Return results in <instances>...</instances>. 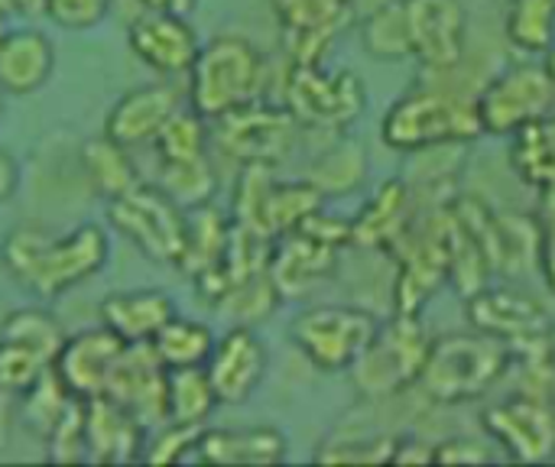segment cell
<instances>
[{"mask_svg": "<svg viewBox=\"0 0 555 467\" xmlns=\"http://www.w3.org/2000/svg\"><path fill=\"white\" fill-rule=\"evenodd\" d=\"M111 237L101 224H78L52 237L42 224H16L0 241V267L16 289L59 299L107 267Z\"/></svg>", "mask_w": 555, "mask_h": 467, "instance_id": "1", "label": "cell"}, {"mask_svg": "<svg viewBox=\"0 0 555 467\" xmlns=\"http://www.w3.org/2000/svg\"><path fill=\"white\" fill-rule=\"evenodd\" d=\"M478 91L455 88L442 81L439 75H429L413 85L406 94H400L384 120H380V140L393 153L413 156L423 150H442V146H468L478 137H485L478 107Z\"/></svg>", "mask_w": 555, "mask_h": 467, "instance_id": "2", "label": "cell"}, {"mask_svg": "<svg viewBox=\"0 0 555 467\" xmlns=\"http://www.w3.org/2000/svg\"><path fill=\"white\" fill-rule=\"evenodd\" d=\"M511 371L514 348L472 328L429 341L416 390L436 406H465L491 393Z\"/></svg>", "mask_w": 555, "mask_h": 467, "instance_id": "3", "label": "cell"}, {"mask_svg": "<svg viewBox=\"0 0 555 467\" xmlns=\"http://www.w3.org/2000/svg\"><path fill=\"white\" fill-rule=\"evenodd\" d=\"M185 75L189 107L205 120H218L237 107L263 101V91L270 85L263 52L241 33H221L202 42Z\"/></svg>", "mask_w": 555, "mask_h": 467, "instance_id": "4", "label": "cell"}, {"mask_svg": "<svg viewBox=\"0 0 555 467\" xmlns=\"http://www.w3.org/2000/svg\"><path fill=\"white\" fill-rule=\"evenodd\" d=\"M429 354V335L420 315L393 312L390 322L377 325L371 345L348 367L351 387L367 403H387L416 390L423 361Z\"/></svg>", "mask_w": 555, "mask_h": 467, "instance_id": "5", "label": "cell"}, {"mask_svg": "<svg viewBox=\"0 0 555 467\" xmlns=\"http://www.w3.org/2000/svg\"><path fill=\"white\" fill-rule=\"evenodd\" d=\"M283 107L302 130L348 133L367 111V88L351 68H325V62L289 65L283 78Z\"/></svg>", "mask_w": 555, "mask_h": 467, "instance_id": "6", "label": "cell"}, {"mask_svg": "<svg viewBox=\"0 0 555 467\" xmlns=\"http://www.w3.org/2000/svg\"><path fill=\"white\" fill-rule=\"evenodd\" d=\"M322 202L325 198L306 179L283 182L276 179V166L247 163L234 182L231 218L273 241L286 231H296L312 211L322 208Z\"/></svg>", "mask_w": 555, "mask_h": 467, "instance_id": "7", "label": "cell"}, {"mask_svg": "<svg viewBox=\"0 0 555 467\" xmlns=\"http://www.w3.org/2000/svg\"><path fill=\"white\" fill-rule=\"evenodd\" d=\"M377 325V315L361 306H312L289 322V341L315 371L348 374Z\"/></svg>", "mask_w": 555, "mask_h": 467, "instance_id": "8", "label": "cell"}, {"mask_svg": "<svg viewBox=\"0 0 555 467\" xmlns=\"http://www.w3.org/2000/svg\"><path fill=\"white\" fill-rule=\"evenodd\" d=\"M107 224L127 237L150 263L179 267L185 244V211L153 182L107 202Z\"/></svg>", "mask_w": 555, "mask_h": 467, "instance_id": "9", "label": "cell"}, {"mask_svg": "<svg viewBox=\"0 0 555 467\" xmlns=\"http://www.w3.org/2000/svg\"><path fill=\"white\" fill-rule=\"evenodd\" d=\"M478 120L488 137H514L555 111V88L543 65L517 62L491 75L475 94Z\"/></svg>", "mask_w": 555, "mask_h": 467, "instance_id": "10", "label": "cell"}, {"mask_svg": "<svg viewBox=\"0 0 555 467\" xmlns=\"http://www.w3.org/2000/svg\"><path fill=\"white\" fill-rule=\"evenodd\" d=\"M211 127V143H218L221 153L231 159L237 156L241 166L247 163H263V166H280L299 137V124L283 104L270 101H254L247 107H237L218 120H208Z\"/></svg>", "mask_w": 555, "mask_h": 467, "instance_id": "11", "label": "cell"}, {"mask_svg": "<svg viewBox=\"0 0 555 467\" xmlns=\"http://www.w3.org/2000/svg\"><path fill=\"white\" fill-rule=\"evenodd\" d=\"M481 429L507 462L546 465L555 462V406L533 397L514 393L481 413Z\"/></svg>", "mask_w": 555, "mask_h": 467, "instance_id": "12", "label": "cell"}, {"mask_svg": "<svg viewBox=\"0 0 555 467\" xmlns=\"http://www.w3.org/2000/svg\"><path fill=\"white\" fill-rule=\"evenodd\" d=\"M289 65H319L335 39L358 23L351 0H273Z\"/></svg>", "mask_w": 555, "mask_h": 467, "instance_id": "13", "label": "cell"}, {"mask_svg": "<svg viewBox=\"0 0 555 467\" xmlns=\"http://www.w3.org/2000/svg\"><path fill=\"white\" fill-rule=\"evenodd\" d=\"M465 312H468V325L475 332H485L504 345H511L514 351L533 345L537 338H543L553 328V315L546 312V306L520 289L511 286H481L472 296H465Z\"/></svg>", "mask_w": 555, "mask_h": 467, "instance_id": "14", "label": "cell"}, {"mask_svg": "<svg viewBox=\"0 0 555 467\" xmlns=\"http://www.w3.org/2000/svg\"><path fill=\"white\" fill-rule=\"evenodd\" d=\"M341 250L345 247L312 234L309 228L286 231V234L273 237V244H270L267 276L280 289L283 302L306 299L312 289H319L325 280L335 276Z\"/></svg>", "mask_w": 555, "mask_h": 467, "instance_id": "15", "label": "cell"}, {"mask_svg": "<svg viewBox=\"0 0 555 467\" xmlns=\"http://www.w3.org/2000/svg\"><path fill=\"white\" fill-rule=\"evenodd\" d=\"M413 59L423 72L459 68L468 52V16L459 0H403Z\"/></svg>", "mask_w": 555, "mask_h": 467, "instance_id": "16", "label": "cell"}, {"mask_svg": "<svg viewBox=\"0 0 555 467\" xmlns=\"http://www.w3.org/2000/svg\"><path fill=\"white\" fill-rule=\"evenodd\" d=\"M205 371L215 387L218 406H244L260 390V384L270 371V351L254 328L231 325L215 341V351H211Z\"/></svg>", "mask_w": 555, "mask_h": 467, "instance_id": "17", "label": "cell"}, {"mask_svg": "<svg viewBox=\"0 0 555 467\" xmlns=\"http://www.w3.org/2000/svg\"><path fill=\"white\" fill-rule=\"evenodd\" d=\"M104 397L124 406L146 429L166 423V367L150 341L124 348Z\"/></svg>", "mask_w": 555, "mask_h": 467, "instance_id": "18", "label": "cell"}, {"mask_svg": "<svg viewBox=\"0 0 555 467\" xmlns=\"http://www.w3.org/2000/svg\"><path fill=\"white\" fill-rule=\"evenodd\" d=\"M127 46L130 52L153 68L156 75H185L202 49V39L189 16H172V13H150L143 10L130 26H127Z\"/></svg>", "mask_w": 555, "mask_h": 467, "instance_id": "19", "label": "cell"}, {"mask_svg": "<svg viewBox=\"0 0 555 467\" xmlns=\"http://www.w3.org/2000/svg\"><path fill=\"white\" fill-rule=\"evenodd\" d=\"M124 341L101 328H88L81 335H65V345L59 348L52 371L59 374V380L65 384V390L78 400H94L104 397L107 380L124 354Z\"/></svg>", "mask_w": 555, "mask_h": 467, "instance_id": "20", "label": "cell"}, {"mask_svg": "<svg viewBox=\"0 0 555 467\" xmlns=\"http://www.w3.org/2000/svg\"><path fill=\"white\" fill-rule=\"evenodd\" d=\"M182 107V94L169 81H150L120 94L104 117V133L127 150L150 146L166 120Z\"/></svg>", "mask_w": 555, "mask_h": 467, "instance_id": "21", "label": "cell"}, {"mask_svg": "<svg viewBox=\"0 0 555 467\" xmlns=\"http://www.w3.org/2000/svg\"><path fill=\"white\" fill-rule=\"evenodd\" d=\"M289 439L273 426L250 429H205L198 432L192 462L221 467H267L286 462Z\"/></svg>", "mask_w": 555, "mask_h": 467, "instance_id": "22", "label": "cell"}, {"mask_svg": "<svg viewBox=\"0 0 555 467\" xmlns=\"http://www.w3.org/2000/svg\"><path fill=\"white\" fill-rule=\"evenodd\" d=\"M55 75V42L36 26L0 33V94L26 98Z\"/></svg>", "mask_w": 555, "mask_h": 467, "instance_id": "23", "label": "cell"}, {"mask_svg": "<svg viewBox=\"0 0 555 467\" xmlns=\"http://www.w3.org/2000/svg\"><path fill=\"white\" fill-rule=\"evenodd\" d=\"M413 218H416V195L410 182L387 179L374 192V198L361 208V215L351 218V244L393 254L397 244L413 228Z\"/></svg>", "mask_w": 555, "mask_h": 467, "instance_id": "24", "label": "cell"}, {"mask_svg": "<svg viewBox=\"0 0 555 467\" xmlns=\"http://www.w3.org/2000/svg\"><path fill=\"white\" fill-rule=\"evenodd\" d=\"M146 426L133 419L124 406H117L107 397L85 400V445L88 462L104 465H127L143 458L146 445Z\"/></svg>", "mask_w": 555, "mask_h": 467, "instance_id": "25", "label": "cell"}, {"mask_svg": "<svg viewBox=\"0 0 555 467\" xmlns=\"http://www.w3.org/2000/svg\"><path fill=\"white\" fill-rule=\"evenodd\" d=\"M101 325L124 345H146L176 315V302L163 289H124L111 293L98 306Z\"/></svg>", "mask_w": 555, "mask_h": 467, "instance_id": "26", "label": "cell"}, {"mask_svg": "<svg viewBox=\"0 0 555 467\" xmlns=\"http://www.w3.org/2000/svg\"><path fill=\"white\" fill-rule=\"evenodd\" d=\"M322 198H345L367 182V153L348 133H332V143L315 153L302 176Z\"/></svg>", "mask_w": 555, "mask_h": 467, "instance_id": "27", "label": "cell"}, {"mask_svg": "<svg viewBox=\"0 0 555 467\" xmlns=\"http://www.w3.org/2000/svg\"><path fill=\"white\" fill-rule=\"evenodd\" d=\"M81 172L91 185L94 195L114 202L127 192H133L137 185H143L146 179L140 176V166L137 159L130 156L127 146H120L117 140H111L107 133H98V137H88L81 143Z\"/></svg>", "mask_w": 555, "mask_h": 467, "instance_id": "28", "label": "cell"}, {"mask_svg": "<svg viewBox=\"0 0 555 467\" xmlns=\"http://www.w3.org/2000/svg\"><path fill=\"white\" fill-rule=\"evenodd\" d=\"M228 234H231V215L218 211L211 202L198 205V208H189L185 211V244H182L179 270L189 280H195L202 273L221 267Z\"/></svg>", "mask_w": 555, "mask_h": 467, "instance_id": "29", "label": "cell"}, {"mask_svg": "<svg viewBox=\"0 0 555 467\" xmlns=\"http://www.w3.org/2000/svg\"><path fill=\"white\" fill-rule=\"evenodd\" d=\"M511 169L537 192H555V111L511 137Z\"/></svg>", "mask_w": 555, "mask_h": 467, "instance_id": "30", "label": "cell"}, {"mask_svg": "<svg viewBox=\"0 0 555 467\" xmlns=\"http://www.w3.org/2000/svg\"><path fill=\"white\" fill-rule=\"evenodd\" d=\"M215 341H218V335L211 332V325L195 322V319H182L176 312L156 332V338L150 345H153V351L166 371H182V367H205L211 351H215Z\"/></svg>", "mask_w": 555, "mask_h": 467, "instance_id": "31", "label": "cell"}, {"mask_svg": "<svg viewBox=\"0 0 555 467\" xmlns=\"http://www.w3.org/2000/svg\"><path fill=\"white\" fill-rule=\"evenodd\" d=\"M358 36H361L364 52L371 59H377V62L413 59V42H410V23H406L403 0H387L380 7H374L371 13L358 16Z\"/></svg>", "mask_w": 555, "mask_h": 467, "instance_id": "32", "label": "cell"}, {"mask_svg": "<svg viewBox=\"0 0 555 467\" xmlns=\"http://www.w3.org/2000/svg\"><path fill=\"white\" fill-rule=\"evenodd\" d=\"M215 406H218V397L205 367L166 371V423L205 426Z\"/></svg>", "mask_w": 555, "mask_h": 467, "instance_id": "33", "label": "cell"}, {"mask_svg": "<svg viewBox=\"0 0 555 467\" xmlns=\"http://www.w3.org/2000/svg\"><path fill=\"white\" fill-rule=\"evenodd\" d=\"M156 150V163H195L211 153V127L192 107H179L166 127L150 143Z\"/></svg>", "mask_w": 555, "mask_h": 467, "instance_id": "34", "label": "cell"}, {"mask_svg": "<svg viewBox=\"0 0 555 467\" xmlns=\"http://www.w3.org/2000/svg\"><path fill=\"white\" fill-rule=\"evenodd\" d=\"M153 185L169 195L182 211L208 205L218 192V176L211 159H195V163H156V179Z\"/></svg>", "mask_w": 555, "mask_h": 467, "instance_id": "35", "label": "cell"}, {"mask_svg": "<svg viewBox=\"0 0 555 467\" xmlns=\"http://www.w3.org/2000/svg\"><path fill=\"white\" fill-rule=\"evenodd\" d=\"M283 306V296L280 289L273 286V280L263 273H254L241 283H234L221 302L215 306L218 315H224L231 325H247V328H257L260 322H267L276 309Z\"/></svg>", "mask_w": 555, "mask_h": 467, "instance_id": "36", "label": "cell"}, {"mask_svg": "<svg viewBox=\"0 0 555 467\" xmlns=\"http://www.w3.org/2000/svg\"><path fill=\"white\" fill-rule=\"evenodd\" d=\"M504 33L520 52H546L555 42V0H507Z\"/></svg>", "mask_w": 555, "mask_h": 467, "instance_id": "37", "label": "cell"}, {"mask_svg": "<svg viewBox=\"0 0 555 467\" xmlns=\"http://www.w3.org/2000/svg\"><path fill=\"white\" fill-rule=\"evenodd\" d=\"M397 436L387 432H364V429H341L338 436H328L315 462L319 465H390Z\"/></svg>", "mask_w": 555, "mask_h": 467, "instance_id": "38", "label": "cell"}, {"mask_svg": "<svg viewBox=\"0 0 555 467\" xmlns=\"http://www.w3.org/2000/svg\"><path fill=\"white\" fill-rule=\"evenodd\" d=\"M75 400H78V397H72V393L65 390V384L59 380V374L49 367V371L39 377V384H36L33 390H26L23 397H16V406H20V416H23L26 429H29L33 436H39V439H46V436L59 426V419L68 413V406H72Z\"/></svg>", "mask_w": 555, "mask_h": 467, "instance_id": "39", "label": "cell"}, {"mask_svg": "<svg viewBox=\"0 0 555 467\" xmlns=\"http://www.w3.org/2000/svg\"><path fill=\"white\" fill-rule=\"evenodd\" d=\"M0 338H10L16 345H26L29 351L42 354L52 364L55 354H59V348L65 345V328L46 309H13L0 322Z\"/></svg>", "mask_w": 555, "mask_h": 467, "instance_id": "40", "label": "cell"}, {"mask_svg": "<svg viewBox=\"0 0 555 467\" xmlns=\"http://www.w3.org/2000/svg\"><path fill=\"white\" fill-rule=\"evenodd\" d=\"M514 371L520 374V390L555 406V325L533 345L514 351Z\"/></svg>", "mask_w": 555, "mask_h": 467, "instance_id": "41", "label": "cell"}, {"mask_svg": "<svg viewBox=\"0 0 555 467\" xmlns=\"http://www.w3.org/2000/svg\"><path fill=\"white\" fill-rule=\"evenodd\" d=\"M52 364L29 351L26 345H16L10 338H0V393L10 397H23L26 390H33L39 384V377L49 371Z\"/></svg>", "mask_w": 555, "mask_h": 467, "instance_id": "42", "label": "cell"}, {"mask_svg": "<svg viewBox=\"0 0 555 467\" xmlns=\"http://www.w3.org/2000/svg\"><path fill=\"white\" fill-rule=\"evenodd\" d=\"M198 432H202V426L163 423V429L156 436H146L140 462L143 465H182V462H192Z\"/></svg>", "mask_w": 555, "mask_h": 467, "instance_id": "43", "label": "cell"}, {"mask_svg": "<svg viewBox=\"0 0 555 467\" xmlns=\"http://www.w3.org/2000/svg\"><path fill=\"white\" fill-rule=\"evenodd\" d=\"M42 442L49 449V462H59V465L88 462V445H85V400H75L68 406V413L59 419V426Z\"/></svg>", "mask_w": 555, "mask_h": 467, "instance_id": "44", "label": "cell"}, {"mask_svg": "<svg viewBox=\"0 0 555 467\" xmlns=\"http://www.w3.org/2000/svg\"><path fill=\"white\" fill-rule=\"evenodd\" d=\"M111 10V0H46V13L62 29H94Z\"/></svg>", "mask_w": 555, "mask_h": 467, "instance_id": "45", "label": "cell"}, {"mask_svg": "<svg viewBox=\"0 0 555 467\" xmlns=\"http://www.w3.org/2000/svg\"><path fill=\"white\" fill-rule=\"evenodd\" d=\"M537 260L543 270V283L550 286L555 296V192H540V211H537Z\"/></svg>", "mask_w": 555, "mask_h": 467, "instance_id": "46", "label": "cell"}, {"mask_svg": "<svg viewBox=\"0 0 555 467\" xmlns=\"http://www.w3.org/2000/svg\"><path fill=\"white\" fill-rule=\"evenodd\" d=\"M498 462V455L478 442V439H446L436 445V465H488Z\"/></svg>", "mask_w": 555, "mask_h": 467, "instance_id": "47", "label": "cell"}, {"mask_svg": "<svg viewBox=\"0 0 555 467\" xmlns=\"http://www.w3.org/2000/svg\"><path fill=\"white\" fill-rule=\"evenodd\" d=\"M390 465H436V449L423 439H413V436H397V445H393V455H390Z\"/></svg>", "mask_w": 555, "mask_h": 467, "instance_id": "48", "label": "cell"}, {"mask_svg": "<svg viewBox=\"0 0 555 467\" xmlns=\"http://www.w3.org/2000/svg\"><path fill=\"white\" fill-rule=\"evenodd\" d=\"M20 182H23V169L16 156L0 146V205H7L20 192Z\"/></svg>", "mask_w": 555, "mask_h": 467, "instance_id": "49", "label": "cell"}, {"mask_svg": "<svg viewBox=\"0 0 555 467\" xmlns=\"http://www.w3.org/2000/svg\"><path fill=\"white\" fill-rule=\"evenodd\" d=\"M42 13H46V0H0V23L29 20V16H42Z\"/></svg>", "mask_w": 555, "mask_h": 467, "instance_id": "50", "label": "cell"}, {"mask_svg": "<svg viewBox=\"0 0 555 467\" xmlns=\"http://www.w3.org/2000/svg\"><path fill=\"white\" fill-rule=\"evenodd\" d=\"M150 13H172V16H192L198 0H137Z\"/></svg>", "mask_w": 555, "mask_h": 467, "instance_id": "51", "label": "cell"}, {"mask_svg": "<svg viewBox=\"0 0 555 467\" xmlns=\"http://www.w3.org/2000/svg\"><path fill=\"white\" fill-rule=\"evenodd\" d=\"M543 68H546V75H550V81H553L555 88V42L546 49V59H543Z\"/></svg>", "mask_w": 555, "mask_h": 467, "instance_id": "52", "label": "cell"}, {"mask_svg": "<svg viewBox=\"0 0 555 467\" xmlns=\"http://www.w3.org/2000/svg\"><path fill=\"white\" fill-rule=\"evenodd\" d=\"M0 117H3V104H0Z\"/></svg>", "mask_w": 555, "mask_h": 467, "instance_id": "53", "label": "cell"}, {"mask_svg": "<svg viewBox=\"0 0 555 467\" xmlns=\"http://www.w3.org/2000/svg\"><path fill=\"white\" fill-rule=\"evenodd\" d=\"M0 33H3V23H0Z\"/></svg>", "mask_w": 555, "mask_h": 467, "instance_id": "54", "label": "cell"}]
</instances>
